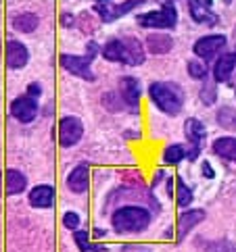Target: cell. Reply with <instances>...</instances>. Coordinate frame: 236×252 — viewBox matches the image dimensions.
Returning <instances> with one entry per match:
<instances>
[{
    "label": "cell",
    "mask_w": 236,
    "mask_h": 252,
    "mask_svg": "<svg viewBox=\"0 0 236 252\" xmlns=\"http://www.w3.org/2000/svg\"><path fill=\"white\" fill-rule=\"evenodd\" d=\"M136 23L142 30H151V32H171L178 25V8L176 2H163L161 8L155 11H147L136 15Z\"/></svg>",
    "instance_id": "obj_3"
},
{
    "label": "cell",
    "mask_w": 236,
    "mask_h": 252,
    "mask_svg": "<svg viewBox=\"0 0 236 252\" xmlns=\"http://www.w3.org/2000/svg\"><path fill=\"white\" fill-rule=\"evenodd\" d=\"M234 69H236V52H224V55H220L213 63V69H211L213 82L215 84H228Z\"/></svg>",
    "instance_id": "obj_14"
},
{
    "label": "cell",
    "mask_w": 236,
    "mask_h": 252,
    "mask_svg": "<svg viewBox=\"0 0 236 252\" xmlns=\"http://www.w3.org/2000/svg\"><path fill=\"white\" fill-rule=\"evenodd\" d=\"M184 158H186V146L184 144H178V142L167 144V146L163 148V152H161V163L165 167L180 165Z\"/></svg>",
    "instance_id": "obj_21"
},
{
    "label": "cell",
    "mask_w": 236,
    "mask_h": 252,
    "mask_svg": "<svg viewBox=\"0 0 236 252\" xmlns=\"http://www.w3.org/2000/svg\"><path fill=\"white\" fill-rule=\"evenodd\" d=\"M94 2H109V0H94Z\"/></svg>",
    "instance_id": "obj_41"
},
{
    "label": "cell",
    "mask_w": 236,
    "mask_h": 252,
    "mask_svg": "<svg viewBox=\"0 0 236 252\" xmlns=\"http://www.w3.org/2000/svg\"><path fill=\"white\" fill-rule=\"evenodd\" d=\"M42 92H44V90H42V84H40V82H32L30 86H27V90H25V94L32 96V98H36V100H38V98L42 96Z\"/></svg>",
    "instance_id": "obj_33"
},
{
    "label": "cell",
    "mask_w": 236,
    "mask_h": 252,
    "mask_svg": "<svg viewBox=\"0 0 236 252\" xmlns=\"http://www.w3.org/2000/svg\"><path fill=\"white\" fill-rule=\"evenodd\" d=\"M201 175L205 177V179H213L215 177V169L211 167V163H209V160H201Z\"/></svg>",
    "instance_id": "obj_35"
},
{
    "label": "cell",
    "mask_w": 236,
    "mask_h": 252,
    "mask_svg": "<svg viewBox=\"0 0 236 252\" xmlns=\"http://www.w3.org/2000/svg\"><path fill=\"white\" fill-rule=\"evenodd\" d=\"M101 57L109 63H121L123 59V44H121V38H111L103 44L101 48Z\"/></svg>",
    "instance_id": "obj_23"
},
{
    "label": "cell",
    "mask_w": 236,
    "mask_h": 252,
    "mask_svg": "<svg viewBox=\"0 0 236 252\" xmlns=\"http://www.w3.org/2000/svg\"><path fill=\"white\" fill-rule=\"evenodd\" d=\"M4 61H6L8 69L19 71L30 63V50H27V46L19 40H8L4 46Z\"/></svg>",
    "instance_id": "obj_11"
},
{
    "label": "cell",
    "mask_w": 236,
    "mask_h": 252,
    "mask_svg": "<svg viewBox=\"0 0 236 252\" xmlns=\"http://www.w3.org/2000/svg\"><path fill=\"white\" fill-rule=\"evenodd\" d=\"M103 104L107 106V111H111V113H119V109H123V100H121V96L119 94H115V92H107L103 96Z\"/></svg>",
    "instance_id": "obj_29"
},
{
    "label": "cell",
    "mask_w": 236,
    "mask_h": 252,
    "mask_svg": "<svg viewBox=\"0 0 236 252\" xmlns=\"http://www.w3.org/2000/svg\"><path fill=\"white\" fill-rule=\"evenodd\" d=\"M117 88H119V96L121 100L125 104V109L136 113L140 106V98H142V88H140V82L132 75H123L119 77V84H117Z\"/></svg>",
    "instance_id": "obj_9"
},
{
    "label": "cell",
    "mask_w": 236,
    "mask_h": 252,
    "mask_svg": "<svg viewBox=\"0 0 236 252\" xmlns=\"http://www.w3.org/2000/svg\"><path fill=\"white\" fill-rule=\"evenodd\" d=\"M153 215L147 206L125 204L115 209L111 215V227L117 233H140L151 225Z\"/></svg>",
    "instance_id": "obj_2"
},
{
    "label": "cell",
    "mask_w": 236,
    "mask_h": 252,
    "mask_svg": "<svg viewBox=\"0 0 236 252\" xmlns=\"http://www.w3.org/2000/svg\"><path fill=\"white\" fill-rule=\"evenodd\" d=\"M65 184H67V188H69V190L74 192V194H84V192H88V188H90V167H88L86 163L76 165L74 169L69 171Z\"/></svg>",
    "instance_id": "obj_16"
},
{
    "label": "cell",
    "mask_w": 236,
    "mask_h": 252,
    "mask_svg": "<svg viewBox=\"0 0 236 252\" xmlns=\"http://www.w3.org/2000/svg\"><path fill=\"white\" fill-rule=\"evenodd\" d=\"M198 98H201V102H203L205 106L215 104V100H217V88H215V82H209V79H205V82H203V88H201V92H198Z\"/></svg>",
    "instance_id": "obj_28"
},
{
    "label": "cell",
    "mask_w": 236,
    "mask_h": 252,
    "mask_svg": "<svg viewBox=\"0 0 236 252\" xmlns=\"http://www.w3.org/2000/svg\"><path fill=\"white\" fill-rule=\"evenodd\" d=\"M207 217V213L203 209H186L178 215V221H176V242L182 244L186 240V236L193 231L198 223H203Z\"/></svg>",
    "instance_id": "obj_10"
},
{
    "label": "cell",
    "mask_w": 236,
    "mask_h": 252,
    "mask_svg": "<svg viewBox=\"0 0 236 252\" xmlns=\"http://www.w3.org/2000/svg\"><path fill=\"white\" fill-rule=\"evenodd\" d=\"M174 200H176V204H178V209H182V211L190 209V204H193V200H195V194H193V190H190V186H188L180 175H176Z\"/></svg>",
    "instance_id": "obj_22"
},
{
    "label": "cell",
    "mask_w": 236,
    "mask_h": 252,
    "mask_svg": "<svg viewBox=\"0 0 236 252\" xmlns=\"http://www.w3.org/2000/svg\"><path fill=\"white\" fill-rule=\"evenodd\" d=\"M92 236H94V238H105V236H107V229H94Z\"/></svg>",
    "instance_id": "obj_38"
},
{
    "label": "cell",
    "mask_w": 236,
    "mask_h": 252,
    "mask_svg": "<svg viewBox=\"0 0 236 252\" xmlns=\"http://www.w3.org/2000/svg\"><path fill=\"white\" fill-rule=\"evenodd\" d=\"M54 198H57V190L48 184H40V186H34L30 190L27 202H30L32 209H50L54 204Z\"/></svg>",
    "instance_id": "obj_15"
},
{
    "label": "cell",
    "mask_w": 236,
    "mask_h": 252,
    "mask_svg": "<svg viewBox=\"0 0 236 252\" xmlns=\"http://www.w3.org/2000/svg\"><path fill=\"white\" fill-rule=\"evenodd\" d=\"M226 46H228V38H226L224 33H207V35H201V38L193 44V52L197 59L209 63L220 57V52Z\"/></svg>",
    "instance_id": "obj_6"
},
{
    "label": "cell",
    "mask_w": 236,
    "mask_h": 252,
    "mask_svg": "<svg viewBox=\"0 0 236 252\" xmlns=\"http://www.w3.org/2000/svg\"><path fill=\"white\" fill-rule=\"evenodd\" d=\"M149 98L157 111L169 117H178L186 104V94L176 82H153L149 86Z\"/></svg>",
    "instance_id": "obj_1"
},
{
    "label": "cell",
    "mask_w": 236,
    "mask_h": 252,
    "mask_svg": "<svg viewBox=\"0 0 236 252\" xmlns=\"http://www.w3.org/2000/svg\"><path fill=\"white\" fill-rule=\"evenodd\" d=\"M174 182H176V175H167L165 177V190H167V196H171V198H174V192H176Z\"/></svg>",
    "instance_id": "obj_36"
},
{
    "label": "cell",
    "mask_w": 236,
    "mask_h": 252,
    "mask_svg": "<svg viewBox=\"0 0 236 252\" xmlns=\"http://www.w3.org/2000/svg\"><path fill=\"white\" fill-rule=\"evenodd\" d=\"M184 136H186V160H197L198 155L203 150V142L207 136V129H205V123L197 117H188L184 121Z\"/></svg>",
    "instance_id": "obj_4"
},
{
    "label": "cell",
    "mask_w": 236,
    "mask_h": 252,
    "mask_svg": "<svg viewBox=\"0 0 236 252\" xmlns=\"http://www.w3.org/2000/svg\"><path fill=\"white\" fill-rule=\"evenodd\" d=\"M209 252H236V246L232 244L230 240H217V242H213L211 244V248H209Z\"/></svg>",
    "instance_id": "obj_31"
},
{
    "label": "cell",
    "mask_w": 236,
    "mask_h": 252,
    "mask_svg": "<svg viewBox=\"0 0 236 252\" xmlns=\"http://www.w3.org/2000/svg\"><path fill=\"white\" fill-rule=\"evenodd\" d=\"M27 190V177L19 169H6L4 171V192L6 196H19Z\"/></svg>",
    "instance_id": "obj_18"
},
{
    "label": "cell",
    "mask_w": 236,
    "mask_h": 252,
    "mask_svg": "<svg viewBox=\"0 0 236 252\" xmlns=\"http://www.w3.org/2000/svg\"><path fill=\"white\" fill-rule=\"evenodd\" d=\"M144 44H147V50L151 55H167L174 48V38L165 32H151Z\"/></svg>",
    "instance_id": "obj_17"
},
{
    "label": "cell",
    "mask_w": 236,
    "mask_h": 252,
    "mask_svg": "<svg viewBox=\"0 0 236 252\" xmlns=\"http://www.w3.org/2000/svg\"><path fill=\"white\" fill-rule=\"evenodd\" d=\"M211 150L215 157H220L228 163H236V138L234 136H220L211 144Z\"/></svg>",
    "instance_id": "obj_19"
},
{
    "label": "cell",
    "mask_w": 236,
    "mask_h": 252,
    "mask_svg": "<svg viewBox=\"0 0 236 252\" xmlns=\"http://www.w3.org/2000/svg\"><path fill=\"white\" fill-rule=\"evenodd\" d=\"M211 2H213V0H205V4H209V6H211Z\"/></svg>",
    "instance_id": "obj_40"
},
{
    "label": "cell",
    "mask_w": 236,
    "mask_h": 252,
    "mask_svg": "<svg viewBox=\"0 0 236 252\" xmlns=\"http://www.w3.org/2000/svg\"><path fill=\"white\" fill-rule=\"evenodd\" d=\"M74 242H76L79 252H101V250H105L103 244H92V242H90V233L86 229H76L74 231Z\"/></svg>",
    "instance_id": "obj_24"
},
{
    "label": "cell",
    "mask_w": 236,
    "mask_h": 252,
    "mask_svg": "<svg viewBox=\"0 0 236 252\" xmlns=\"http://www.w3.org/2000/svg\"><path fill=\"white\" fill-rule=\"evenodd\" d=\"M84 55H86L90 61H94L98 55H101V48H98V44H96L94 40H90V42L86 44V52H84Z\"/></svg>",
    "instance_id": "obj_34"
},
{
    "label": "cell",
    "mask_w": 236,
    "mask_h": 252,
    "mask_svg": "<svg viewBox=\"0 0 236 252\" xmlns=\"http://www.w3.org/2000/svg\"><path fill=\"white\" fill-rule=\"evenodd\" d=\"M84 138V123L76 115L61 117L57 123V140L63 148H74L76 144Z\"/></svg>",
    "instance_id": "obj_5"
},
{
    "label": "cell",
    "mask_w": 236,
    "mask_h": 252,
    "mask_svg": "<svg viewBox=\"0 0 236 252\" xmlns=\"http://www.w3.org/2000/svg\"><path fill=\"white\" fill-rule=\"evenodd\" d=\"M59 65L65 69L67 73L84 79V82H94L96 79L94 71H92V61L86 55H67V52H63L59 57Z\"/></svg>",
    "instance_id": "obj_7"
},
{
    "label": "cell",
    "mask_w": 236,
    "mask_h": 252,
    "mask_svg": "<svg viewBox=\"0 0 236 252\" xmlns=\"http://www.w3.org/2000/svg\"><path fill=\"white\" fill-rule=\"evenodd\" d=\"M61 223H63V227H65V229L76 231V229H79L81 219H79V215L76 211H65V213H63V217H61Z\"/></svg>",
    "instance_id": "obj_30"
},
{
    "label": "cell",
    "mask_w": 236,
    "mask_h": 252,
    "mask_svg": "<svg viewBox=\"0 0 236 252\" xmlns=\"http://www.w3.org/2000/svg\"><path fill=\"white\" fill-rule=\"evenodd\" d=\"M142 4H144V0H123V2L115 4L111 8V21H117V19H121V17L130 15L132 11H136V8L142 6Z\"/></svg>",
    "instance_id": "obj_26"
},
{
    "label": "cell",
    "mask_w": 236,
    "mask_h": 252,
    "mask_svg": "<svg viewBox=\"0 0 236 252\" xmlns=\"http://www.w3.org/2000/svg\"><path fill=\"white\" fill-rule=\"evenodd\" d=\"M8 111H11V117L15 121L19 123H32L36 117H38V100L32 96H17L11 100V104H8Z\"/></svg>",
    "instance_id": "obj_8"
},
{
    "label": "cell",
    "mask_w": 236,
    "mask_h": 252,
    "mask_svg": "<svg viewBox=\"0 0 236 252\" xmlns=\"http://www.w3.org/2000/svg\"><path fill=\"white\" fill-rule=\"evenodd\" d=\"M215 121L220 123V127L224 129H236V109L232 106H222L215 113Z\"/></svg>",
    "instance_id": "obj_27"
},
{
    "label": "cell",
    "mask_w": 236,
    "mask_h": 252,
    "mask_svg": "<svg viewBox=\"0 0 236 252\" xmlns=\"http://www.w3.org/2000/svg\"><path fill=\"white\" fill-rule=\"evenodd\" d=\"M186 71L195 82H205V79L209 77V67H207V63L201 59H190L186 63Z\"/></svg>",
    "instance_id": "obj_25"
},
{
    "label": "cell",
    "mask_w": 236,
    "mask_h": 252,
    "mask_svg": "<svg viewBox=\"0 0 236 252\" xmlns=\"http://www.w3.org/2000/svg\"><path fill=\"white\" fill-rule=\"evenodd\" d=\"M167 175H165V171H163V169H159L157 171V173H155V177H153V182H151V188H153V190H155V188L163 182V179H165Z\"/></svg>",
    "instance_id": "obj_37"
},
{
    "label": "cell",
    "mask_w": 236,
    "mask_h": 252,
    "mask_svg": "<svg viewBox=\"0 0 236 252\" xmlns=\"http://www.w3.org/2000/svg\"><path fill=\"white\" fill-rule=\"evenodd\" d=\"M61 28H65V30H71V28H76V23H78V19H76V15L74 13H63L61 15Z\"/></svg>",
    "instance_id": "obj_32"
},
{
    "label": "cell",
    "mask_w": 236,
    "mask_h": 252,
    "mask_svg": "<svg viewBox=\"0 0 236 252\" xmlns=\"http://www.w3.org/2000/svg\"><path fill=\"white\" fill-rule=\"evenodd\" d=\"M38 25H40L38 15L30 13V11L15 15L13 19H11V28H13L15 32H19V33H32V32L38 30Z\"/></svg>",
    "instance_id": "obj_20"
},
{
    "label": "cell",
    "mask_w": 236,
    "mask_h": 252,
    "mask_svg": "<svg viewBox=\"0 0 236 252\" xmlns=\"http://www.w3.org/2000/svg\"><path fill=\"white\" fill-rule=\"evenodd\" d=\"M163 2H176V0H161V4H163Z\"/></svg>",
    "instance_id": "obj_39"
},
{
    "label": "cell",
    "mask_w": 236,
    "mask_h": 252,
    "mask_svg": "<svg viewBox=\"0 0 236 252\" xmlns=\"http://www.w3.org/2000/svg\"><path fill=\"white\" fill-rule=\"evenodd\" d=\"M188 6V15L190 19L198 25H207V28H215L220 23V17H217L209 4H205V0H186Z\"/></svg>",
    "instance_id": "obj_12"
},
{
    "label": "cell",
    "mask_w": 236,
    "mask_h": 252,
    "mask_svg": "<svg viewBox=\"0 0 236 252\" xmlns=\"http://www.w3.org/2000/svg\"><path fill=\"white\" fill-rule=\"evenodd\" d=\"M123 44V59H121V65H128V67H138L147 59V52H144V44L134 38V35H123L121 38Z\"/></svg>",
    "instance_id": "obj_13"
}]
</instances>
